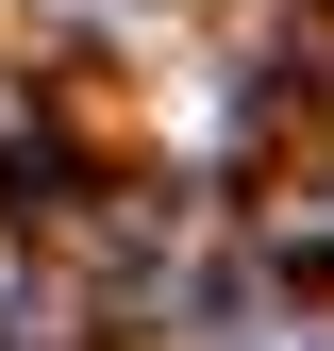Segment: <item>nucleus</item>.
Returning <instances> with one entry per match:
<instances>
[]
</instances>
